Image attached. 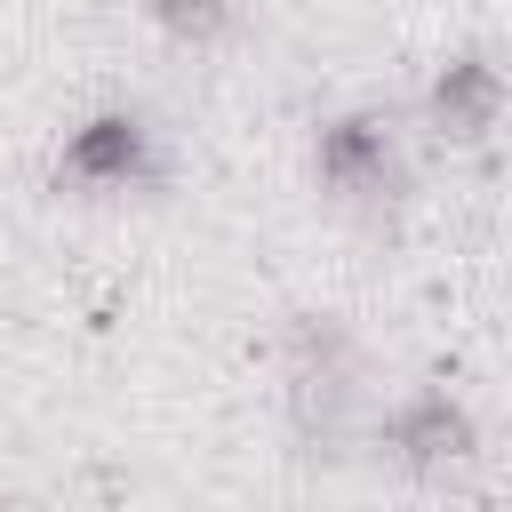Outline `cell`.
<instances>
[{
  "mask_svg": "<svg viewBox=\"0 0 512 512\" xmlns=\"http://www.w3.org/2000/svg\"><path fill=\"white\" fill-rule=\"evenodd\" d=\"M312 168L344 200H392L400 192V152H392L384 120H328L312 144Z\"/></svg>",
  "mask_w": 512,
  "mask_h": 512,
  "instance_id": "1",
  "label": "cell"
},
{
  "mask_svg": "<svg viewBox=\"0 0 512 512\" xmlns=\"http://www.w3.org/2000/svg\"><path fill=\"white\" fill-rule=\"evenodd\" d=\"M64 176H72V184H144V176H152V136H144V120H136V112H96L88 128H72Z\"/></svg>",
  "mask_w": 512,
  "mask_h": 512,
  "instance_id": "2",
  "label": "cell"
},
{
  "mask_svg": "<svg viewBox=\"0 0 512 512\" xmlns=\"http://www.w3.org/2000/svg\"><path fill=\"white\" fill-rule=\"evenodd\" d=\"M504 112V72L488 56H456L440 80H432V128L456 136V144H480Z\"/></svg>",
  "mask_w": 512,
  "mask_h": 512,
  "instance_id": "3",
  "label": "cell"
},
{
  "mask_svg": "<svg viewBox=\"0 0 512 512\" xmlns=\"http://www.w3.org/2000/svg\"><path fill=\"white\" fill-rule=\"evenodd\" d=\"M384 440L400 448V464L432 472V464H456V456L472 448V416H464L448 392H416V400H400V408H392Z\"/></svg>",
  "mask_w": 512,
  "mask_h": 512,
  "instance_id": "4",
  "label": "cell"
},
{
  "mask_svg": "<svg viewBox=\"0 0 512 512\" xmlns=\"http://www.w3.org/2000/svg\"><path fill=\"white\" fill-rule=\"evenodd\" d=\"M152 16H160V32H168V40H216V32L232 24V8H224V0H152Z\"/></svg>",
  "mask_w": 512,
  "mask_h": 512,
  "instance_id": "5",
  "label": "cell"
}]
</instances>
